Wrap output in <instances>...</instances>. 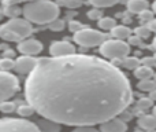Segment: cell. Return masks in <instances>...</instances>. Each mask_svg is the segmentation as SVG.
<instances>
[{
    "mask_svg": "<svg viewBox=\"0 0 156 132\" xmlns=\"http://www.w3.org/2000/svg\"><path fill=\"white\" fill-rule=\"evenodd\" d=\"M129 44H133V46H140L141 44V37H138L137 35L130 36L129 37Z\"/></svg>",
    "mask_w": 156,
    "mask_h": 132,
    "instance_id": "obj_33",
    "label": "cell"
},
{
    "mask_svg": "<svg viewBox=\"0 0 156 132\" xmlns=\"http://www.w3.org/2000/svg\"><path fill=\"white\" fill-rule=\"evenodd\" d=\"M16 111H18L19 116L22 117H27V116H32L33 113H34V109H33L32 105H21L18 109H16Z\"/></svg>",
    "mask_w": 156,
    "mask_h": 132,
    "instance_id": "obj_26",
    "label": "cell"
},
{
    "mask_svg": "<svg viewBox=\"0 0 156 132\" xmlns=\"http://www.w3.org/2000/svg\"><path fill=\"white\" fill-rule=\"evenodd\" d=\"M134 76L138 78V80H145V78H154L155 73H154V69H152L151 66L140 65L134 70Z\"/></svg>",
    "mask_w": 156,
    "mask_h": 132,
    "instance_id": "obj_16",
    "label": "cell"
},
{
    "mask_svg": "<svg viewBox=\"0 0 156 132\" xmlns=\"http://www.w3.org/2000/svg\"><path fill=\"white\" fill-rule=\"evenodd\" d=\"M16 105L14 102H10V100H4V102L0 103V111L2 113H12V111L16 110Z\"/></svg>",
    "mask_w": 156,
    "mask_h": 132,
    "instance_id": "obj_23",
    "label": "cell"
},
{
    "mask_svg": "<svg viewBox=\"0 0 156 132\" xmlns=\"http://www.w3.org/2000/svg\"><path fill=\"white\" fill-rule=\"evenodd\" d=\"M154 57H155V59H156V54H155V55H154Z\"/></svg>",
    "mask_w": 156,
    "mask_h": 132,
    "instance_id": "obj_44",
    "label": "cell"
},
{
    "mask_svg": "<svg viewBox=\"0 0 156 132\" xmlns=\"http://www.w3.org/2000/svg\"><path fill=\"white\" fill-rule=\"evenodd\" d=\"M3 17H4V13H3V11H2V8H0V21H2V19H3Z\"/></svg>",
    "mask_w": 156,
    "mask_h": 132,
    "instance_id": "obj_40",
    "label": "cell"
},
{
    "mask_svg": "<svg viewBox=\"0 0 156 132\" xmlns=\"http://www.w3.org/2000/svg\"><path fill=\"white\" fill-rule=\"evenodd\" d=\"M116 26V21L110 17H103L101 19H99V28L103 30H112Z\"/></svg>",
    "mask_w": 156,
    "mask_h": 132,
    "instance_id": "obj_18",
    "label": "cell"
},
{
    "mask_svg": "<svg viewBox=\"0 0 156 132\" xmlns=\"http://www.w3.org/2000/svg\"><path fill=\"white\" fill-rule=\"evenodd\" d=\"M154 80L156 81V73H155V76H154Z\"/></svg>",
    "mask_w": 156,
    "mask_h": 132,
    "instance_id": "obj_43",
    "label": "cell"
},
{
    "mask_svg": "<svg viewBox=\"0 0 156 132\" xmlns=\"http://www.w3.org/2000/svg\"><path fill=\"white\" fill-rule=\"evenodd\" d=\"M130 52V44L126 43L125 40H105L100 46V54L108 59H125L129 57Z\"/></svg>",
    "mask_w": 156,
    "mask_h": 132,
    "instance_id": "obj_4",
    "label": "cell"
},
{
    "mask_svg": "<svg viewBox=\"0 0 156 132\" xmlns=\"http://www.w3.org/2000/svg\"><path fill=\"white\" fill-rule=\"evenodd\" d=\"M141 65H145V66H156V59L155 57L151 58V57H147L144 58V59H141Z\"/></svg>",
    "mask_w": 156,
    "mask_h": 132,
    "instance_id": "obj_32",
    "label": "cell"
},
{
    "mask_svg": "<svg viewBox=\"0 0 156 132\" xmlns=\"http://www.w3.org/2000/svg\"><path fill=\"white\" fill-rule=\"evenodd\" d=\"M73 132H100V131L93 128V125H80V127L74 128Z\"/></svg>",
    "mask_w": 156,
    "mask_h": 132,
    "instance_id": "obj_30",
    "label": "cell"
},
{
    "mask_svg": "<svg viewBox=\"0 0 156 132\" xmlns=\"http://www.w3.org/2000/svg\"><path fill=\"white\" fill-rule=\"evenodd\" d=\"M118 117H119L121 120H123V121H129V120L132 119V113H129L127 110H123Z\"/></svg>",
    "mask_w": 156,
    "mask_h": 132,
    "instance_id": "obj_34",
    "label": "cell"
},
{
    "mask_svg": "<svg viewBox=\"0 0 156 132\" xmlns=\"http://www.w3.org/2000/svg\"><path fill=\"white\" fill-rule=\"evenodd\" d=\"M33 32V28L27 19L11 18L0 26V37L5 41H22L27 39Z\"/></svg>",
    "mask_w": 156,
    "mask_h": 132,
    "instance_id": "obj_3",
    "label": "cell"
},
{
    "mask_svg": "<svg viewBox=\"0 0 156 132\" xmlns=\"http://www.w3.org/2000/svg\"><path fill=\"white\" fill-rule=\"evenodd\" d=\"M152 114H154V116H156V106H154V110H152Z\"/></svg>",
    "mask_w": 156,
    "mask_h": 132,
    "instance_id": "obj_42",
    "label": "cell"
},
{
    "mask_svg": "<svg viewBox=\"0 0 156 132\" xmlns=\"http://www.w3.org/2000/svg\"><path fill=\"white\" fill-rule=\"evenodd\" d=\"M140 65H141V61L136 57H126L123 59V67H126L129 70H136Z\"/></svg>",
    "mask_w": 156,
    "mask_h": 132,
    "instance_id": "obj_19",
    "label": "cell"
},
{
    "mask_svg": "<svg viewBox=\"0 0 156 132\" xmlns=\"http://www.w3.org/2000/svg\"><path fill=\"white\" fill-rule=\"evenodd\" d=\"M152 10H154V13L156 14V0L154 2V4H152Z\"/></svg>",
    "mask_w": 156,
    "mask_h": 132,
    "instance_id": "obj_39",
    "label": "cell"
},
{
    "mask_svg": "<svg viewBox=\"0 0 156 132\" xmlns=\"http://www.w3.org/2000/svg\"><path fill=\"white\" fill-rule=\"evenodd\" d=\"M148 28L152 30L154 33H156V18H154L151 22H148Z\"/></svg>",
    "mask_w": 156,
    "mask_h": 132,
    "instance_id": "obj_35",
    "label": "cell"
},
{
    "mask_svg": "<svg viewBox=\"0 0 156 132\" xmlns=\"http://www.w3.org/2000/svg\"><path fill=\"white\" fill-rule=\"evenodd\" d=\"M49 29L54 30V32H60V30L65 29V21L56 18L55 21H52L51 24H49Z\"/></svg>",
    "mask_w": 156,
    "mask_h": 132,
    "instance_id": "obj_28",
    "label": "cell"
},
{
    "mask_svg": "<svg viewBox=\"0 0 156 132\" xmlns=\"http://www.w3.org/2000/svg\"><path fill=\"white\" fill-rule=\"evenodd\" d=\"M19 83L18 78L8 72L0 70V103L8 100L18 92Z\"/></svg>",
    "mask_w": 156,
    "mask_h": 132,
    "instance_id": "obj_7",
    "label": "cell"
},
{
    "mask_svg": "<svg viewBox=\"0 0 156 132\" xmlns=\"http://www.w3.org/2000/svg\"><path fill=\"white\" fill-rule=\"evenodd\" d=\"M0 132H41L37 124L22 119H0Z\"/></svg>",
    "mask_w": 156,
    "mask_h": 132,
    "instance_id": "obj_6",
    "label": "cell"
},
{
    "mask_svg": "<svg viewBox=\"0 0 156 132\" xmlns=\"http://www.w3.org/2000/svg\"><path fill=\"white\" fill-rule=\"evenodd\" d=\"M134 132H148V131H145V130H143V128H140V127H138L137 130H134Z\"/></svg>",
    "mask_w": 156,
    "mask_h": 132,
    "instance_id": "obj_38",
    "label": "cell"
},
{
    "mask_svg": "<svg viewBox=\"0 0 156 132\" xmlns=\"http://www.w3.org/2000/svg\"><path fill=\"white\" fill-rule=\"evenodd\" d=\"M49 54L52 57H66V55L76 54V47L74 44L69 43L66 40H58L54 41L49 47Z\"/></svg>",
    "mask_w": 156,
    "mask_h": 132,
    "instance_id": "obj_9",
    "label": "cell"
},
{
    "mask_svg": "<svg viewBox=\"0 0 156 132\" xmlns=\"http://www.w3.org/2000/svg\"><path fill=\"white\" fill-rule=\"evenodd\" d=\"M89 2L96 8H104V7H112L119 0H89Z\"/></svg>",
    "mask_w": 156,
    "mask_h": 132,
    "instance_id": "obj_21",
    "label": "cell"
},
{
    "mask_svg": "<svg viewBox=\"0 0 156 132\" xmlns=\"http://www.w3.org/2000/svg\"><path fill=\"white\" fill-rule=\"evenodd\" d=\"M148 132H152V131H148Z\"/></svg>",
    "mask_w": 156,
    "mask_h": 132,
    "instance_id": "obj_45",
    "label": "cell"
},
{
    "mask_svg": "<svg viewBox=\"0 0 156 132\" xmlns=\"http://www.w3.org/2000/svg\"><path fill=\"white\" fill-rule=\"evenodd\" d=\"M3 55H4V58H14V51L12 50H5L4 52H3Z\"/></svg>",
    "mask_w": 156,
    "mask_h": 132,
    "instance_id": "obj_36",
    "label": "cell"
},
{
    "mask_svg": "<svg viewBox=\"0 0 156 132\" xmlns=\"http://www.w3.org/2000/svg\"><path fill=\"white\" fill-rule=\"evenodd\" d=\"M111 35L118 40H125V39H129L132 36V30H130V28L125 26V25H116L111 30Z\"/></svg>",
    "mask_w": 156,
    "mask_h": 132,
    "instance_id": "obj_15",
    "label": "cell"
},
{
    "mask_svg": "<svg viewBox=\"0 0 156 132\" xmlns=\"http://www.w3.org/2000/svg\"><path fill=\"white\" fill-rule=\"evenodd\" d=\"M137 88L140 91H145V92H151L156 89V81L154 78H145V80H140L137 84Z\"/></svg>",
    "mask_w": 156,
    "mask_h": 132,
    "instance_id": "obj_17",
    "label": "cell"
},
{
    "mask_svg": "<svg viewBox=\"0 0 156 132\" xmlns=\"http://www.w3.org/2000/svg\"><path fill=\"white\" fill-rule=\"evenodd\" d=\"M38 59L32 55H23V57H19L15 59V66L14 70L19 74H27V73H32L34 70V67L37 66Z\"/></svg>",
    "mask_w": 156,
    "mask_h": 132,
    "instance_id": "obj_8",
    "label": "cell"
},
{
    "mask_svg": "<svg viewBox=\"0 0 156 132\" xmlns=\"http://www.w3.org/2000/svg\"><path fill=\"white\" fill-rule=\"evenodd\" d=\"M152 46H154V48L156 50V37L154 39V41H152Z\"/></svg>",
    "mask_w": 156,
    "mask_h": 132,
    "instance_id": "obj_41",
    "label": "cell"
},
{
    "mask_svg": "<svg viewBox=\"0 0 156 132\" xmlns=\"http://www.w3.org/2000/svg\"><path fill=\"white\" fill-rule=\"evenodd\" d=\"M74 41L85 48H92V47L101 46L105 41V35L100 30L90 29V28H83L82 30L74 33Z\"/></svg>",
    "mask_w": 156,
    "mask_h": 132,
    "instance_id": "obj_5",
    "label": "cell"
},
{
    "mask_svg": "<svg viewBox=\"0 0 156 132\" xmlns=\"http://www.w3.org/2000/svg\"><path fill=\"white\" fill-rule=\"evenodd\" d=\"M151 32L152 30L148 28V25H143V26H138V28H136L134 29V35H137L138 37H141V39H148L149 36H151Z\"/></svg>",
    "mask_w": 156,
    "mask_h": 132,
    "instance_id": "obj_24",
    "label": "cell"
},
{
    "mask_svg": "<svg viewBox=\"0 0 156 132\" xmlns=\"http://www.w3.org/2000/svg\"><path fill=\"white\" fill-rule=\"evenodd\" d=\"M126 131H127L126 121L121 120L119 117H114V119L100 124V132H126Z\"/></svg>",
    "mask_w": 156,
    "mask_h": 132,
    "instance_id": "obj_11",
    "label": "cell"
},
{
    "mask_svg": "<svg viewBox=\"0 0 156 132\" xmlns=\"http://www.w3.org/2000/svg\"><path fill=\"white\" fill-rule=\"evenodd\" d=\"M69 29H70L71 32L77 33V32H80V30H82V29H83V25L81 24L80 21H71V22H70V25H69Z\"/></svg>",
    "mask_w": 156,
    "mask_h": 132,
    "instance_id": "obj_31",
    "label": "cell"
},
{
    "mask_svg": "<svg viewBox=\"0 0 156 132\" xmlns=\"http://www.w3.org/2000/svg\"><path fill=\"white\" fill-rule=\"evenodd\" d=\"M18 51L23 55H37L43 51V44L36 39H25L19 41Z\"/></svg>",
    "mask_w": 156,
    "mask_h": 132,
    "instance_id": "obj_10",
    "label": "cell"
},
{
    "mask_svg": "<svg viewBox=\"0 0 156 132\" xmlns=\"http://www.w3.org/2000/svg\"><path fill=\"white\" fill-rule=\"evenodd\" d=\"M138 127L145 131H154L156 130V116L154 114H141L138 117Z\"/></svg>",
    "mask_w": 156,
    "mask_h": 132,
    "instance_id": "obj_12",
    "label": "cell"
},
{
    "mask_svg": "<svg viewBox=\"0 0 156 132\" xmlns=\"http://www.w3.org/2000/svg\"><path fill=\"white\" fill-rule=\"evenodd\" d=\"M152 105H154V100H152L149 96L148 98H140V99L137 100V103H136V107H137L140 111H144V110L151 109Z\"/></svg>",
    "mask_w": 156,
    "mask_h": 132,
    "instance_id": "obj_20",
    "label": "cell"
},
{
    "mask_svg": "<svg viewBox=\"0 0 156 132\" xmlns=\"http://www.w3.org/2000/svg\"><path fill=\"white\" fill-rule=\"evenodd\" d=\"M59 4L66 8H78L83 4V0H59Z\"/></svg>",
    "mask_w": 156,
    "mask_h": 132,
    "instance_id": "obj_25",
    "label": "cell"
},
{
    "mask_svg": "<svg viewBox=\"0 0 156 132\" xmlns=\"http://www.w3.org/2000/svg\"><path fill=\"white\" fill-rule=\"evenodd\" d=\"M88 18L92 19V21H99V19L103 18V11L100 8H92V10L88 11Z\"/></svg>",
    "mask_w": 156,
    "mask_h": 132,
    "instance_id": "obj_27",
    "label": "cell"
},
{
    "mask_svg": "<svg viewBox=\"0 0 156 132\" xmlns=\"http://www.w3.org/2000/svg\"><path fill=\"white\" fill-rule=\"evenodd\" d=\"M25 19L37 25L51 24L59 17V6L51 0H33L25 4L22 10Z\"/></svg>",
    "mask_w": 156,
    "mask_h": 132,
    "instance_id": "obj_2",
    "label": "cell"
},
{
    "mask_svg": "<svg viewBox=\"0 0 156 132\" xmlns=\"http://www.w3.org/2000/svg\"><path fill=\"white\" fill-rule=\"evenodd\" d=\"M25 96L41 117L63 125L103 124L129 107L133 91L119 67L92 55L38 58Z\"/></svg>",
    "mask_w": 156,
    "mask_h": 132,
    "instance_id": "obj_1",
    "label": "cell"
},
{
    "mask_svg": "<svg viewBox=\"0 0 156 132\" xmlns=\"http://www.w3.org/2000/svg\"><path fill=\"white\" fill-rule=\"evenodd\" d=\"M37 127L40 128L41 132H59L60 131V124L56 121H52L49 119H45L44 120H40L37 123Z\"/></svg>",
    "mask_w": 156,
    "mask_h": 132,
    "instance_id": "obj_14",
    "label": "cell"
},
{
    "mask_svg": "<svg viewBox=\"0 0 156 132\" xmlns=\"http://www.w3.org/2000/svg\"><path fill=\"white\" fill-rule=\"evenodd\" d=\"M149 98H151L152 100H156V89H154V91L149 92Z\"/></svg>",
    "mask_w": 156,
    "mask_h": 132,
    "instance_id": "obj_37",
    "label": "cell"
},
{
    "mask_svg": "<svg viewBox=\"0 0 156 132\" xmlns=\"http://www.w3.org/2000/svg\"><path fill=\"white\" fill-rule=\"evenodd\" d=\"M148 0H129L127 2V10L133 14H141L143 11L148 10Z\"/></svg>",
    "mask_w": 156,
    "mask_h": 132,
    "instance_id": "obj_13",
    "label": "cell"
},
{
    "mask_svg": "<svg viewBox=\"0 0 156 132\" xmlns=\"http://www.w3.org/2000/svg\"><path fill=\"white\" fill-rule=\"evenodd\" d=\"M15 66V61L12 58H2L0 59V70L2 72H10Z\"/></svg>",
    "mask_w": 156,
    "mask_h": 132,
    "instance_id": "obj_22",
    "label": "cell"
},
{
    "mask_svg": "<svg viewBox=\"0 0 156 132\" xmlns=\"http://www.w3.org/2000/svg\"><path fill=\"white\" fill-rule=\"evenodd\" d=\"M154 11H149V10H145V11H143V13L141 14H138V17H140V19L143 22H147V24H148V22H151L152 19H154Z\"/></svg>",
    "mask_w": 156,
    "mask_h": 132,
    "instance_id": "obj_29",
    "label": "cell"
}]
</instances>
